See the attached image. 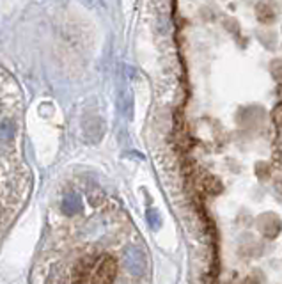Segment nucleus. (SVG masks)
Wrapping results in <instances>:
<instances>
[{"label":"nucleus","instance_id":"nucleus-1","mask_svg":"<svg viewBox=\"0 0 282 284\" xmlns=\"http://www.w3.org/2000/svg\"><path fill=\"white\" fill-rule=\"evenodd\" d=\"M30 284H147L146 245L132 218L98 190H63L50 208Z\"/></svg>","mask_w":282,"mask_h":284},{"label":"nucleus","instance_id":"nucleus-2","mask_svg":"<svg viewBox=\"0 0 282 284\" xmlns=\"http://www.w3.org/2000/svg\"><path fill=\"white\" fill-rule=\"evenodd\" d=\"M32 173L23 155L22 98L18 85L0 82V238L27 206Z\"/></svg>","mask_w":282,"mask_h":284}]
</instances>
